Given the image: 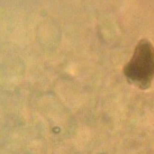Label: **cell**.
Returning a JSON list of instances; mask_svg holds the SVG:
<instances>
[{
    "label": "cell",
    "mask_w": 154,
    "mask_h": 154,
    "mask_svg": "<svg viewBox=\"0 0 154 154\" xmlns=\"http://www.w3.org/2000/svg\"><path fill=\"white\" fill-rule=\"evenodd\" d=\"M125 74L133 83L146 88L154 77V48L148 41H142L125 68Z\"/></svg>",
    "instance_id": "1"
}]
</instances>
